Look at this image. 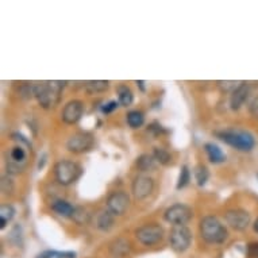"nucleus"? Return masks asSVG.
<instances>
[{"mask_svg":"<svg viewBox=\"0 0 258 258\" xmlns=\"http://www.w3.org/2000/svg\"><path fill=\"white\" fill-rule=\"evenodd\" d=\"M51 210L57 212L58 215L67 216V218H72L73 212L76 210V207H73L72 204L67 202V200H55L51 204Z\"/></svg>","mask_w":258,"mask_h":258,"instance_id":"nucleus-15","label":"nucleus"},{"mask_svg":"<svg viewBox=\"0 0 258 258\" xmlns=\"http://www.w3.org/2000/svg\"><path fill=\"white\" fill-rule=\"evenodd\" d=\"M247 254H249V257L251 258H258V243H250L247 246Z\"/></svg>","mask_w":258,"mask_h":258,"instance_id":"nucleus-34","label":"nucleus"},{"mask_svg":"<svg viewBox=\"0 0 258 258\" xmlns=\"http://www.w3.org/2000/svg\"><path fill=\"white\" fill-rule=\"evenodd\" d=\"M195 178H196V182H198V185L199 186L206 185L208 181V178H210V172H208L207 168H206L204 165L196 166Z\"/></svg>","mask_w":258,"mask_h":258,"instance_id":"nucleus-24","label":"nucleus"},{"mask_svg":"<svg viewBox=\"0 0 258 258\" xmlns=\"http://www.w3.org/2000/svg\"><path fill=\"white\" fill-rule=\"evenodd\" d=\"M153 157L156 158L157 162H160L161 165H169L170 162H172V156L166 152L165 149L156 148L154 152H153Z\"/></svg>","mask_w":258,"mask_h":258,"instance_id":"nucleus-23","label":"nucleus"},{"mask_svg":"<svg viewBox=\"0 0 258 258\" xmlns=\"http://www.w3.org/2000/svg\"><path fill=\"white\" fill-rule=\"evenodd\" d=\"M118 99L119 104H122L123 107L132 106L133 102H134V95H133L132 89L126 87V85H120L118 88Z\"/></svg>","mask_w":258,"mask_h":258,"instance_id":"nucleus-21","label":"nucleus"},{"mask_svg":"<svg viewBox=\"0 0 258 258\" xmlns=\"http://www.w3.org/2000/svg\"><path fill=\"white\" fill-rule=\"evenodd\" d=\"M130 204V198L126 192L123 190H116L112 192L108 199H107V210L114 216H120L127 211Z\"/></svg>","mask_w":258,"mask_h":258,"instance_id":"nucleus-9","label":"nucleus"},{"mask_svg":"<svg viewBox=\"0 0 258 258\" xmlns=\"http://www.w3.org/2000/svg\"><path fill=\"white\" fill-rule=\"evenodd\" d=\"M249 112L253 118L258 119V95L253 99V100H251V103H250Z\"/></svg>","mask_w":258,"mask_h":258,"instance_id":"nucleus-33","label":"nucleus"},{"mask_svg":"<svg viewBox=\"0 0 258 258\" xmlns=\"http://www.w3.org/2000/svg\"><path fill=\"white\" fill-rule=\"evenodd\" d=\"M137 85H138V87L141 88V91L144 92V91H145V81H142V80L137 81Z\"/></svg>","mask_w":258,"mask_h":258,"instance_id":"nucleus-37","label":"nucleus"},{"mask_svg":"<svg viewBox=\"0 0 258 258\" xmlns=\"http://www.w3.org/2000/svg\"><path fill=\"white\" fill-rule=\"evenodd\" d=\"M189 180H190V172H189V169H188V166L184 165L181 168L180 176H178L177 189H181V188H184V186L188 185Z\"/></svg>","mask_w":258,"mask_h":258,"instance_id":"nucleus-27","label":"nucleus"},{"mask_svg":"<svg viewBox=\"0 0 258 258\" xmlns=\"http://www.w3.org/2000/svg\"><path fill=\"white\" fill-rule=\"evenodd\" d=\"M137 168L141 172H148V170H153L156 168V158L150 154H142L137 158L136 162Z\"/></svg>","mask_w":258,"mask_h":258,"instance_id":"nucleus-18","label":"nucleus"},{"mask_svg":"<svg viewBox=\"0 0 258 258\" xmlns=\"http://www.w3.org/2000/svg\"><path fill=\"white\" fill-rule=\"evenodd\" d=\"M154 188V182H153L152 177L148 176H137L133 181V195L137 200L146 199L150 194L153 192Z\"/></svg>","mask_w":258,"mask_h":258,"instance_id":"nucleus-11","label":"nucleus"},{"mask_svg":"<svg viewBox=\"0 0 258 258\" xmlns=\"http://www.w3.org/2000/svg\"><path fill=\"white\" fill-rule=\"evenodd\" d=\"M136 237L138 242L145 246H153L158 243L164 237V229L160 224L148 223L141 226L140 229L136 230Z\"/></svg>","mask_w":258,"mask_h":258,"instance_id":"nucleus-5","label":"nucleus"},{"mask_svg":"<svg viewBox=\"0 0 258 258\" xmlns=\"http://www.w3.org/2000/svg\"><path fill=\"white\" fill-rule=\"evenodd\" d=\"M169 242L172 249L177 253L185 251L192 242V233L186 226H174L169 235Z\"/></svg>","mask_w":258,"mask_h":258,"instance_id":"nucleus-7","label":"nucleus"},{"mask_svg":"<svg viewBox=\"0 0 258 258\" xmlns=\"http://www.w3.org/2000/svg\"><path fill=\"white\" fill-rule=\"evenodd\" d=\"M257 176H258V174H257Z\"/></svg>","mask_w":258,"mask_h":258,"instance_id":"nucleus-39","label":"nucleus"},{"mask_svg":"<svg viewBox=\"0 0 258 258\" xmlns=\"http://www.w3.org/2000/svg\"><path fill=\"white\" fill-rule=\"evenodd\" d=\"M2 192L5 195H11L14 192V181L10 176H3L2 177Z\"/></svg>","mask_w":258,"mask_h":258,"instance_id":"nucleus-28","label":"nucleus"},{"mask_svg":"<svg viewBox=\"0 0 258 258\" xmlns=\"http://www.w3.org/2000/svg\"><path fill=\"white\" fill-rule=\"evenodd\" d=\"M250 95V87L246 83H242L233 93H231V98H230V107L231 110L237 111L239 110L245 102L247 100Z\"/></svg>","mask_w":258,"mask_h":258,"instance_id":"nucleus-13","label":"nucleus"},{"mask_svg":"<svg viewBox=\"0 0 258 258\" xmlns=\"http://www.w3.org/2000/svg\"><path fill=\"white\" fill-rule=\"evenodd\" d=\"M204 149H206V153H207L208 158H210L212 164H222V162L226 161V154L222 152V149L219 146H216L214 144H206Z\"/></svg>","mask_w":258,"mask_h":258,"instance_id":"nucleus-16","label":"nucleus"},{"mask_svg":"<svg viewBox=\"0 0 258 258\" xmlns=\"http://www.w3.org/2000/svg\"><path fill=\"white\" fill-rule=\"evenodd\" d=\"M11 158L15 162H23L26 158V153L25 149L22 148V146H15V148L11 150Z\"/></svg>","mask_w":258,"mask_h":258,"instance_id":"nucleus-29","label":"nucleus"},{"mask_svg":"<svg viewBox=\"0 0 258 258\" xmlns=\"http://www.w3.org/2000/svg\"><path fill=\"white\" fill-rule=\"evenodd\" d=\"M145 122V115L144 112H141V111H130L128 114H127V123H128V126L132 127V128H138L144 124Z\"/></svg>","mask_w":258,"mask_h":258,"instance_id":"nucleus-22","label":"nucleus"},{"mask_svg":"<svg viewBox=\"0 0 258 258\" xmlns=\"http://www.w3.org/2000/svg\"><path fill=\"white\" fill-rule=\"evenodd\" d=\"M67 81H43L34 85V98L38 100L39 106L49 110L58 104L61 92Z\"/></svg>","mask_w":258,"mask_h":258,"instance_id":"nucleus-1","label":"nucleus"},{"mask_svg":"<svg viewBox=\"0 0 258 258\" xmlns=\"http://www.w3.org/2000/svg\"><path fill=\"white\" fill-rule=\"evenodd\" d=\"M250 214L245 210L241 208H235V210H229L224 214V220L226 223L229 224L230 227H233L234 230L242 231V230L247 229V226L250 224Z\"/></svg>","mask_w":258,"mask_h":258,"instance_id":"nucleus-10","label":"nucleus"},{"mask_svg":"<svg viewBox=\"0 0 258 258\" xmlns=\"http://www.w3.org/2000/svg\"><path fill=\"white\" fill-rule=\"evenodd\" d=\"M254 231H255V233H258V218H257V220L254 222Z\"/></svg>","mask_w":258,"mask_h":258,"instance_id":"nucleus-38","label":"nucleus"},{"mask_svg":"<svg viewBox=\"0 0 258 258\" xmlns=\"http://www.w3.org/2000/svg\"><path fill=\"white\" fill-rule=\"evenodd\" d=\"M85 91L88 93H100L106 92L110 88V81L106 80H92L85 83Z\"/></svg>","mask_w":258,"mask_h":258,"instance_id":"nucleus-19","label":"nucleus"},{"mask_svg":"<svg viewBox=\"0 0 258 258\" xmlns=\"http://www.w3.org/2000/svg\"><path fill=\"white\" fill-rule=\"evenodd\" d=\"M84 112V104L81 100H71L62 110V120L67 124H75L81 119Z\"/></svg>","mask_w":258,"mask_h":258,"instance_id":"nucleus-12","label":"nucleus"},{"mask_svg":"<svg viewBox=\"0 0 258 258\" xmlns=\"http://www.w3.org/2000/svg\"><path fill=\"white\" fill-rule=\"evenodd\" d=\"M19 93H21L22 98L29 99L31 96H34V85H29V84H23L19 89Z\"/></svg>","mask_w":258,"mask_h":258,"instance_id":"nucleus-30","label":"nucleus"},{"mask_svg":"<svg viewBox=\"0 0 258 258\" xmlns=\"http://www.w3.org/2000/svg\"><path fill=\"white\" fill-rule=\"evenodd\" d=\"M57 254H58V251H54V250H45L42 253H39L37 258H55Z\"/></svg>","mask_w":258,"mask_h":258,"instance_id":"nucleus-35","label":"nucleus"},{"mask_svg":"<svg viewBox=\"0 0 258 258\" xmlns=\"http://www.w3.org/2000/svg\"><path fill=\"white\" fill-rule=\"evenodd\" d=\"M200 235L208 243H223L229 233L216 216H206L200 220Z\"/></svg>","mask_w":258,"mask_h":258,"instance_id":"nucleus-2","label":"nucleus"},{"mask_svg":"<svg viewBox=\"0 0 258 258\" xmlns=\"http://www.w3.org/2000/svg\"><path fill=\"white\" fill-rule=\"evenodd\" d=\"M93 144H95V138L91 133L80 132L69 138L67 142V149L75 154H83L89 152L93 148Z\"/></svg>","mask_w":258,"mask_h":258,"instance_id":"nucleus-6","label":"nucleus"},{"mask_svg":"<svg viewBox=\"0 0 258 258\" xmlns=\"http://www.w3.org/2000/svg\"><path fill=\"white\" fill-rule=\"evenodd\" d=\"M118 106L119 102H116V100H111V102H108L107 104H104V106L102 107V111L104 114H111V112H114V111L118 108Z\"/></svg>","mask_w":258,"mask_h":258,"instance_id":"nucleus-32","label":"nucleus"},{"mask_svg":"<svg viewBox=\"0 0 258 258\" xmlns=\"http://www.w3.org/2000/svg\"><path fill=\"white\" fill-rule=\"evenodd\" d=\"M55 258H76V253L73 251H62L55 255Z\"/></svg>","mask_w":258,"mask_h":258,"instance_id":"nucleus-36","label":"nucleus"},{"mask_svg":"<svg viewBox=\"0 0 258 258\" xmlns=\"http://www.w3.org/2000/svg\"><path fill=\"white\" fill-rule=\"evenodd\" d=\"M22 169H23V166L21 165V162L11 161V162H9V164H7V172H9V173L17 174V173H19V172H22Z\"/></svg>","mask_w":258,"mask_h":258,"instance_id":"nucleus-31","label":"nucleus"},{"mask_svg":"<svg viewBox=\"0 0 258 258\" xmlns=\"http://www.w3.org/2000/svg\"><path fill=\"white\" fill-rule=\"evenodd\" d=\"M15 215V208L11 204H2L0 207V229H6V226Z\"/></svg>","mask_w":258,"mask_h":258,"instance_id":"nucleus-20","label":"nucleus"},{"mask_svg":"<svg viewBox=\"0 0 258 258\" xmlns=\"http://www.w3.org/2000/svg\"><path fill=\"white\" fill-rule=\"evenodd\" d=\"M218 137L224 144L230 145L241 152H250L255 145L254 137L243 130H224L218 133Z\"/></svg>","mask_w":258,"mask_h":258,"instance_id":"nucleus-3","label":"nucleus"},{"mask_svg":"<svg viewBox=\"0 0 258 258\" xmlns=\"http://www.w3.org/2000/svg\"><path fill=\"white\" fill-rule=\"evenodd\" d=\"M114 224V215L108 210H103L96 216V227L102 231H108Z\"/></svg>","mask_w":258,"mask_h":258,"instance_id":"nucleus-17","label":"nucleus"},{"mask_svg":"<svg viewBox=\"0 0 258 258\" xmlns=\"http://www.w3.org/2000/svg\"><path fill=\"white\" fill-rule=\"evenodd\" d=\"M89 218H91V215H89L88 211L84 207H76L72 215V219L77 224H87L89 222Z\"/></svg>","mask_w":258,"mask_h":258,"instance_id":"nucleus-25","label":"nucleus"},{"mask_svg":"<svg viewBox=\"0 0 258 258\" xmlns=\"http://www.w3.org/2000/svg\"><path fill=\"white\" fill-rule=\"evenodd\" d=\"M81 168L71 160H62L54 166L55 180L61 185H71L80 177Z\"/></svg>","mask_w":258,"mask_h":258,"instance_id":"nucleus-4","label":"nucleus"},{"mask_svg":"<svg viewBox=\"0 0 258 258\" xmlns=\"http://www.w3.org/2000/svg\"><path fill=\"white\" fill-rule=\"evenodd\" d=\"M242 83H238V81H216V85H218V88L224 93H233L235 89L241 85Z\"/></svg>","mask_w":258,"mask_h":258,"instance_id":"nucleus-26","label":"nucleus"},{"mask_svg":"<svg viewBox=\"0 0 258 258\" xmlns=\"http://www.w3.org/2000/svg\"><path fill=\"white\" fill-rule=\"evenodd\" d=\"M130 251V243L124 239H116L110 246V253L112 258H123L126 257Z\"/></svg>","mask_w":258,"mask_h":258,"instance_id":"nucleus-14","label":"nucleus"},{"mask_svg":"<svg viewBox=\"0 0 258 258\" xmlns=\"http://www.w3.org/2000/svg\"><path fill=\"white\" fill-rule=\"evenodd\" d=\"M192 210L185 204H173L166 210L164 218L173 226H184L192 219Z\"/></svg>","mask_w":258,"mask_h":258,"instance_id":"nucleus-8","label":"nucleus"}]
</instances>
